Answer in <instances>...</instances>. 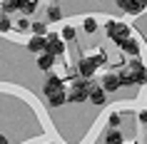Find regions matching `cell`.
I'll return each instance as SVG.
<instances>
[{
  "mask_svg": "<svg viewBox=\"0 0 147 144\" xmlns=\"http://www.w3.org/2000/svg\"><path fill=\"white\" fill-rule=\"evenodd\" d=\"M105 87H102V84H95L92 90H90V102H95V104H105V97H107V94H105Z\"/></svg>",
  "mask_w": 147,
  "mask_h": 144,
  "instance_id": "ba28073f",
  "label": "cell"
},
{
  "mask_svg": "<svg viewBox=\"0 0 147 144\" xmlns=\"http://www.w3.org/2000/svg\"><path fill=\"white\" fill-rule=\"evenodd\" d=\"M140 122H145V124H147V112H140Z\"/></svg>",
  "mask_w": 147,
  "mask_h": 144,
  "instance_id": "d4e9b609",
  "label": "cell"
},
{
  "mask_svg": "<svg viewBox=\"0 0 147 144\" xmlns=\"http://www.w3.org/2000/svg\"><path fill=\"white\" fill-rule=\"evenodd\" d=\"M107 144H122V134L117 129H110L107 132Z\"/></svg>",
  "mask_w": 147,
  "mask_h": 144,
  "instance_id": "2e32d148",
  "label": "cell"
},
{
  "mask_svg": "<svg viewBox=\"0 0 147 144\" xmlns=\"http://www.w3.org/2000/svg\"><path fill=\"white\" fill-rule=\"evenodd\" d=\"M28 50H30V52H42V50H45V40L38 38V35H35V38H30V42H28Z\"/></svg>",
  "mask_w": 147,
  "mask_h": 144,
  "instance_id": "4fadbf2b",
  "label": "cell"
},
{
  "mask_svg": "<svg viewBox=\"0 0 147 144\" xmlns=\"http://www.w3.org/2000/svg\"><path fill=\"white\" fill-rule=\"evenodd\" d=\"M120 80H122V84H135V82H137V77H135L132 70H125L122 75H120Z\"/></svg>",
  "mask_w": 147,
  "mask_h": 144,
  "instance_id": "9a60e30c",
  "label": "cell"
},
{
  "mask_svg": "<svg viewBox=\"0 0 147 144\" xmlns=\"http://www.w3.org/2000/svg\"><path fill=\"white\" fill-rule=\"evenodd\" d=\"M120 47H122L125 52H130L132 57H137V55H140V45H137L132 38H130V40H125V42H120Z\"/></svg>",
  "mask_w": 147,
  "mask_h": 144,
  "instance_id": "8fae6325",
  "label": "cell"
},
{
  "mask_svg": "<svg viewBox=\"0 0 147 144\" xmlns=\"http://www.w3.org/2000/svg\"><path fill=\"white\" fill-rule=\"evenodd\" d=\"M130 70L135 72L137 82H147V67H145V65H142L140 60H135V62H132V65H130Z\"/></svg>",
  "mask_w": 147,
  "mask_h": 144,
  "instance_id": "9c48e42d",
  "label": "cell"
},
{
  "mask_svg": "<svg viewBox=\"0 0 147 144\" xmlns=\"http://www.w3.org/2000/svg\"><path fill=\"white\" fill-rule=\"evenodd\" d=\"M102 87L107 92H115V90L122 87V80H120V75H105L102 77Z\"/></svg>",
  "mask_w": 147,
  "mask_h": 144,
  "instance_id": "52a82bcc",
  "label": "cell"
},
{
  "mask_svg": "<svg viewBox=\"0 0 147 144\" xmlns=\"http://www.w3.org/2000/svg\"><path fill=\"white\" fill-rule=\"evenodd\" d=\"M8 30H10V20L5 13H0V32H8Z\"/></svg>",
  "mask_w": 147,
  "mask_h": 144,
  "instance_id": "ffe728a7",
  "label": "cell"
},
{
  "mask_svg": "<svg viewBox=\"0 0 147 144\" xmlns=\"http://www.w3.org/2000/svg\"><path fill=\"white\" fill-rule=\"evenodd\" d=\"M97 62H102L97 55H95V57H82V60H80V65H78V72H80L82 77H92L95 70H97Z\"/></svg>",
  "mask_w": 147,
  "mask_h": 144,
  "instance_id": "277c9868",
  "label": "cell"
},
{
  "mask_svg": "<svg viewBox=\"0 0 147 144\" xmlns=\"http://www.w3.org/2000/svg\"><path fill=\"white\" fill-rule=\"evenodd\" d=\"M120 119H122V117H120L117 112H112V114H110V119H107V124H110L112 129H117V124H120Z\"/></svg>",
  "mask_w": 147,
  "mask_h": 144,
  "instance_id": "44dd1931",
  "label": "cell"
},
{
  "mask_svg": "<svg viewBox=\"0 0 147 144\" xmlns=\"http://www.w3.org/2000/svg\"><path fill=\"white\" fill-rule=\"evenodd\" d=\"M57 92H65V87H62V80L60 77H47V82H45V94L50 97V94H57Z\"/></svg>",
  "mask_w": 147,
  "mask_h": 144,
  "instance_id": "8992f818",
  "label": "cell"
},
{
  "mask_svg": "<svg viewBox=\"0 0 147 144\" xmlns=\"http://www.w3.org/2000/svg\"><path fill=\"white\" fill-rule=\"evenodd\" d=\"M62 40H75V27H65V30H62Z\"/></svg>",
  "mask_w": 147,
  "mask_h": 144,
  "instance_id": "603a6c76",
  "label": "cell"
},
{
  "mask_svg": "<svg viewBox=\"0 0 147 144\" xmlns=\"http://www.w3.org/2000/svg\"><path fill=\"white\" fill-rule=\"evenodd\" d=\"M82 25H85V32H95V30H97V23H95L92 17H87Z\"/></svg>",
  "mask_w": 147,
  "mask_h": 144,
  "instance_id": "7402d4cb",
  "label": "cell"
},
{
  "mask_svg": "<svg viewBox=\"0 0 147 144\" xmlns=\"http://www.w3.org/2000/svg\"><path fill=\"white\" fill-rule=\"evenodd\" d=\"M117 5L125 10V13H130V15H137V13H142L147 5V0H117Z\"/></svg>",
  "mask_w": 147,
  "mask_h": 144,
  "instance_id": "5b68a950",
  "label": "cell"
},
{
  "mask_svg": "<svg viewBox=\"0 0 147 144\" xmlns=\"http://www.w3.org/2000/svg\"><path fill=\"white\" fill-rule=\"evenodd\" d=\"M53 65H55V57H53V55L42 52V55H40V57H38V67L42 70V72H47V70L53 67Z\"/></svg>",
  "mask_w": 147,
  "mask_h": 144,
  "instance_id": "30bf717a",
  "label": "cell"
},
{
  "mask_svg": "<svg viewBox=\"0 0 147 144\" xmlns=\"http://www.w3.org/2000/svg\"><path fill=\"white\" fill-rule=\"evenodd\" d=\"M45 52L53 55V57L62 55V52H65V42H62V38H57V35H47V38H45Z\"/></svg>",
  "mask_w": 147,
  "mask_h": 144,
  "instance_id": "3957f363",
  "label": "cell"
},
{
  "mask_svg": "<svg viewBox=\"0 0 147 144\" xmlns=\"http://www.w3.org/2000/svg\"><path fill=\"white\" fill-rule=\"evenodd\" d=\"M47 102L53 107H62V104H67V92H57V94H50L47 97Z\"/></svg>",
  "mask_w": 147,
  "mask_h": 144,
  "instance_id": "7c38bea8",
  "label": "cell"
},
{
  "mask_svg": "<svg viewBox=\"0 0 147 144\" xmlns=\"http://www.w3.org/2000/svg\"><path fill=\"white\" fill-rule=\"evenodd\" d=\"M20 10H23L25 15H30V13H35V10H38V0H23V5H20Z\"/></svg>",
  "mask_w": 147,
  "mask_h": 144,
  "instance_id": "5bb4252c",
  "label": "cell"
},
{
  "mask_svg": "<svg viewBox=\"0 0 147 144\" xmlns=\"http://www.w3.org/2000/svg\"><path fill=\"white\" fill-rule=\"evenodd\" d=\"M47 17L55 23V20H60V17H62V10L57 8V5H50V8H47Z\"/></svg>",
  "mask_w": 147,
  "mask_h": 144,
  "instance_id": "ac0fdd59",
  "label": "cell"
},
{
  "mask_svg": "<svg viewBox=\"0 0 147 144\" xmlns=\"http://www.w3.org/2000/svg\"><path fill=\"white\" fill-rule=\"evenodd\" d=\"M20 5H23V0H5L3 10L5 13H13V10H20Z\"/></svg>",
  "mask_w": 147,
  "mask_h": 144,
  "instance_id": "e0dca14e",
  "label": "cell"
},
{
  "mask_svg": "<svg viewBox=\"0 0 147 144\" xmlns=\"http://www.w3.org/2000/svg\"><path fill=\"white\" fill-rule=\"evenodd\" d=\"M32 32H35L38 38H42V35L47 32V25L45 23H32Z\"/></svg>",
  "mask_w": 147,
  "mask_h": 144,
  "instance_id": "d6986e66",
  "label": "cell"
},
{
  "mask_svg": "<svg viewBox=\"0 0 147 144\" xmlns=\"http://www.w3.org/2000/svg\"><path fill=\"white\" fill-rule=\"evenodd\" d=\"M15 27H18V30H28L30 25H28V20H18V23H15Z\"/></svg>",
  "mask_w": 147,
  "mask_h": 144,
  "instance_id": "cb8c5ba5",
  "label": "cell"
},
{
  "mask_svg": "<svg viewBox=\"0 0 147 144\" xmlns=\"http://www.w3.org/2000/svg\"><path fill=\"white\" fill-rule=\"evenodd\" d=\"M0 144H8V137H0Z\"/></svg>",
  "mask_w": 147,
  "mask_h": 144,
  "instance_id": "484cf974",
  "label": "cell"
},
{
  "mask_svg": "<svg viewBox=\"0 0 147 144\" xmlns=\"http://www.w3.org/2000/svg\"><path fill=\"white\" fill-rule=\"evenodd\" d=\"M105 30H107L110 40H115L117 45H120V42H125V40H130V25H125V23L110 20V23L105 25Z\"/></svg>",
  "mask_w": 147,
  "mask_h": 144,
  "instance_id": "6da1fadb",
  "label": "cell"
},
{
  "mask_svg": "<svg viewBox=\"0 0 147 144\" xmlns=\"http://www.w3.org/2000/svg\"><path fill=\"white\" fill-rule=\"evenodd\" d=\"M90 84L85 82V80H80V82L72 84V90H70L67 94V102H72V104H78V102H85V99H90Z\"/></svg>",
  "mask_w": 147,
  "mask_h": 144,
  "instance_id": "7a4b0ae2",
  "label": "cell"
}]
</instances>
